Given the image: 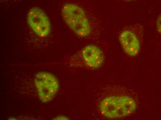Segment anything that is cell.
I'll return each instance as SVG.
<instances>
[{
    "instance_id": "cell-1",
    "label": "cell",
    "mask_w": 161,
    "mask_h": 120,
    "mask_svg": "<svg viewBox=\"0 0 161 120\" xmlns=\"http://www.w3.org/2000/svg\"><path fill=\"white\" fill-rule=\"evenodd\" d=\"M137 108L135 100L127 96H112L104 98L100 104L102 115L109 119H117L127 117Z\"/></svg>"
},
{
    "instance_id": "cell-2",
    "label": "cell",
    "mask_w": 161,
    "mask_h": 120,
    "mask_svg": "<svg viewBox=\"0 0 161 120\" xmlns=\"http://www.w3.org/2000/svg\"><path fill=\"white\" fill-rule=\"evenodd\" d=\"M63 17L69 27L78 36L86 37L91 33V26L85 11L74 3H66L62 9Z\"/></svg>"
},
{
    "instance_id": "cell-3",
    "label": "cell",
    "mask_w": 161,
    "mask_h": 120,
    "mask_svg": "<svg viewBox=\"0 0 161 120\" xmlns=\"http://www.w3.org/2000/svg\"><path fill=\"white\" fill-rule=\"evenodd\" d=\"M34 83L39 98L42 103L52 101L58 90V79L49 72H40L36 74Z\"/></svg>"
},
{
    "instance_id": "cell-4",
    "label": "cell",
    "mask_w": 161,
    "mask_h": 120,
    "mask_svg": "<svg viewBox=\"0 0 161 120\" xmlns=\"http://www.w3.org/2000/svg\"><path fill=\"white\" fill-rule=\"evenodd\" d=\"M29 26L36 35L41 38L48 36L51 32V25L48 17L41 9L32 8L27 13Z\"/></svg>"
},
{
    "instance_id": "cell-5",
    "label": "cell",
    "mask_w": 161,
    "mask_h": 120,
    "mask_svg": "<svg viewBox=\"0 0 161 120\" xmlns=\"http://www.w3.org/2000/svg\"><path fill=\"white\" fill-rule=\"evenodd\" d=\"M119 41L125 52L130 56H135L140 50L139 39L134 33L129 30H125L119 36Z\"/></svg>"
},
{
    "instance_id": "cell-6",
    "label": "cell",
    "mask_w": 161,
    "mask_h": 120,
    "mask_svg": "<svg viewBox=\"0 0 161 120\" xmlns=\"http://www.w3.org/2000/svg\"><path fill=\"white\" fill-rule=\"evenodd\" d=\"M85 64L92 69L100 68L104 62V55L100 49L94 45L85 47L82 51Z\"/></svg>"
},
{
    "instance_id": "cell-7",
    "label": "cell",
    "mask_w": 161,
    "mask_h": 120,
    "mask_svg": "<svg viewBox=\"0 0 161 120\" xmlns=\"http://www.w3.org/2000/svg\"><path fill=\"white\" fill-rule=\"evenodd\" d=\"M156 27L158 32L161 34V13L157 19L156 22Z\"/></svg>"
},
{
    "instance_id": "cell-8",
    "label": "cell",
    "mask_w": 161,
    "mask_h": 120,
    "mask_svg": "<svg viewBox=\"0 0 161 120\" xmlns=\"http://www.w3.org/2000/svg\"><path fill=\"white\" fill-rule=\"evenodd\" d=\"M125 1H127V2H132V1H135V0H125Z\"/></svg>"
}]
</instances>
